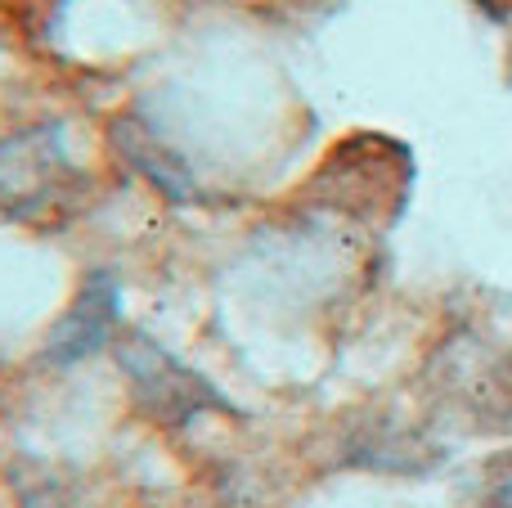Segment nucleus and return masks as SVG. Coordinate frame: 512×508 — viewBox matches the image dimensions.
<instances>
[{
  "instance_id": "nucleus-1",
  "label": "nucleus",
  "mask_w": 512,
  "mask_h": 508,
  "mask_svg": "<svg viewBox=\"0 0 512 508\" xmlns=\"http://www.w3.org/2000/svg\"><path fill=\"white\" fill-rule=\"evenodd\" d=\"M117 311V293L113 288H86V297H81V306L72 311V320L59 324V333H54V347L63 342V356H86L90 347H95L99 338H104V324L113 320Z\"/></svg>"
}]
</instances>
